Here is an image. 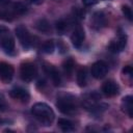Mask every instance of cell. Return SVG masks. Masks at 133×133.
<instances>
[{
  "label": "cell",
  "instance_id": "12",
  "mask_svg": "<svg viewBox=\"0 0 133 133\" xmlns=\"http://www.w3.org/2000/svg\"><path fill=\"white\" fill-rule=\"evenodd\" d=\"M102 91L107 97H114L118 94V85L114 81L108 80L102 85Z\"/></svg>",
  "mask_w": 133,
  "mask_h": 133
},
{
  "label": "cell",
  "instance_id": "4",
  "mask_svg": "<svg viewBox=\"0 0 133 133\" xmlns=\"http://www.w3.org/2000/svg\"><path fill=\"white\" fill-rule=\"evenodd\" d=\"M20 75L23 81L25 82H30L34 79L36 76V68L33 63L31 62H25L22 63L20 68Z\"/></svg>",
  "mask_w": 133,
  "mask_h": 133
},
{
  "label": "cell",
  "instance_id": "21",
  "mask_svg": "<svg viewBox=\"0 0 133 133\" xmlns=\"http://www.w3.org/2000/svg\"><path fill=\"white\" fill-rule=\"evenodd\" d=\"M74 66H75V62H74V60H73L71 57H70V58H66V59L63 61V63H62L63 72H64V74L68 75V76H70V75L73 73Z\"/></svg>",
  "mask_w": 133,
  "mask_h": 133
},
{
  "label": "cell",
  "instance_id": "7",
  "mask_svg": "<svg viewBox=\"0 0 133 133\" xmlns=\"http://www.w3.org/2000/svg\"><path fill=\"white\" fill-rule=\"evenodd\" d=\"M127 45V35L126 34H119L116 39H113L110 42L108 49L113 53H118L125 49Z\"/></svg>",
  "mask_w": 133,
  "mask_h": 133
},
{
  "label": "cell",
  "instance_id": "26",
  "mask_svg": "<svg viewBox=\"0 0 133 133\" xmlns=\"http://www.w3.org/2000/svg\"><path fill=\"white\" fill-rule=\"evenodd\" d=\"M7 108V103L2 92H0V111H4Z\"/></svg>",
  "mask_w": 133,
  "mask_h": 133
},
{
  "label": "cell",
  "instance_id": "22",
  "mask_svg": "<svg viewBox=\"0 0 133 133\" xmlns=\"http://www.w3.org/2000/svg\"><path fill=\"white\" fill-rule=\"evenodd\" d=\"M12 10L15 11L16 16H21V15H24L26 11H27V6L23 3V2H16L12 4L11 6Z\"/></svg>",
  "mask_w": 133,
  "mask_h": 133
},
{
  "label": "cell",
  "instance_id": "13",
  "mask_svg": "<svg viewBox=\"0 0 133 133\" xmlns=\"http://www.w3.org/2000/svg\"><path fill=\"white\" fill-rule=\"evenodd\" d=\"M106 25V16L103 11H96L91 18V26L95 29H100Z\"/></svg>",
  "mask_w": 133,
  "mask_h": 133
},
{
  "label": "cell",
  "instance_id": "17",
  "mask_svg": "<svg viewBox=\"0 0 133 133\" xmlns=\"http://www.w3.org/2000/svg\"><path fill=\"white\" fill-rule=\"evenodd\" d=\"M58 127L63 131V132H70L74 130V125L71 121L66 119V118H59L57 122Z\"/></svg>",
  "mask_w": 133,
  "mask_h": 133
},
{
  "label": "cell",
  "instance_id": "25",
  "mask_svg": "<svg viewBox=\"0 0 133 133\" xmlns=\"http://www.w3.org/2000/svg\"><path fill=\"white\" fill-rule=\"evenodd\" d=\"M8 34H10V32H9L8 28H7V27H5V26L0 25V46H1L2 42L4 41V38H5Z\"/></svg>",
  "mask_w": 133,
  "mask_h": 133
},
{
  "label": "cell",
  "instance_id": "2",
  "mask_svg": "<svg viewBox=\"0 0 133 133\" xmlns=\"http://www.w3.org/2000/svg\"><path fill=\"white\" fill-rule=\"evenodd\" d=\"M56 106L60 112L66 115H73L77 112V100L70 94H62L57 97Z\"/></svg>",
  "mask_w": 133,
  "mask_h": 133
},
{
  "label": "cell",
  "instance_id": "20",
  "mask_svg": "<svg viewBox=\"0 0 133 133\" xmlns=\"http://www.w3.org/2000/svg\"><path fill=\"white\" fill-rule=\"evenodd\" d=\"M87 81V75H86V70L84 68H81L77 72V83L80 87H83L86 85Z\"/></svg>",
  "mask_w": 133,
  "mask_h": 133
},
{
  "label": "cell",
  "instance_id": "1",
  "mask_svg": "<svg viewBox=\"0 0 133 133\" xmlns=\"http://www.w3.org/2000/svg\"><path fill=\"white\" fill-rule=\"evenodd\" d=\"M31 112L33 116L44 126H51L54 121V111L46 103H35L31 108Z\"/></svg>",
  "mask_w": 133,
  "mask_h": 133
},
{
  "label": "cell",
  "instance_id": "18",
  "mask_svg": "<svg viewBox=\"0 0 133 133\" xmlns=\"http://www.w3.org/2000/svg\"><path fill=\"white\" fill-rule=\"evenodd\" d=\"M55 28H56V31L59 33V34H63L65 33L69 28H70V23L64 20V19H61V20H58L55 24Z\"/></svg>",
  "mask_w": 133,
  "mask_h": 133
},
{
  "label": "cell",
  "instance_id": "11",
  "mask_svg": "<svg viewBox=\"0 0 133 133\" xmlns=\"http://www.w3.org/2000/svg\"><path fill=\"white\" fill-rule=\"evenodd\" d=\"M44 70L46 72V74L51 78L53 84L55 86H58L61 82V78H60V75H59V72L50 63H45L44 65Z\"/></svg>",
  "mask_w": 133,
  "mask_h": 133
},
{
  "label": "cell",
  "instance_id": "9",
  "mask_svg": "<svg viewBox=\"0 0 133 133\" xmlns=\"http://www.w3.org/2000/svg\"><path fill=\"white\" fill-rule=\"evenodd\" d=\"M9 96L15 99V100H19L23 103H27L30 99V95L29 92L23 88V87H15L9 91Z\"/></svg>",
  "mask_w": 133,
  "mask_h": 133
},
{
  "label": "cell",
  "instance_id": "15",
  "mask_svg": "<svg viewBox=\"0 0 133 133\" xmlns=\"http://www.w3.org/2000/svg\"><path fill=\"white\" fill-rule=\"evenodd\" d=\"M1 47L4 50L5 53H7V54H14V51H15V39H14V37H12L11 34H8L4 38V41L1 44Z\"/></svg>",
  "mask_w": 133,
  "mask_h": 133
},
{
  "label": "cell",
  "instance_id": "19",
  "mask_svg": "<svg viewBox=\"0 0 133 133\" xmlns=\"http://www.w3.org/2000/svg\"><path fill=\"white\" fill-rule=\"evenodd\" d=\"M16 14L12 10V8H2L0 10V19L4 21H12L16 18Z\"/></svg>",
  "mask_w": 133,
  "mask_h": 133
},
{
  "label": "cell",
  "instance_id": "29",
  "mask_svg": "<svg viewBox=\"0 0 133 133\" xmlns=\"http://www.w3.org/2000/svg\"><path fill=\"white\" fill-rule=\"evenodd\" d=\"M9 3V0H0V6H5Z\"/></svg>",
  "mask_w": 133,
  "mask_h": 133
},
{
  "label": "cell",
  "instance_id": "23",
  "mask_svg": "<svg viewBox=\"0 0 133 133\" xmlns=\"http://www.w3.org/2000/svg\"><path fill=\"white\" fill-rule=\"evenodd\" d=\"M42 49H43V52H45V53H47V54H51V53H53V51H54V49H55V44H54V42L51 41V39L46 41V42L43 44Z\"/></svg>",
  "mask_w": 133,
  "mask_h": 133
},
{
  "label": "cell",
  "instance_id": "10",
  "mask_svg": "<svg viewBox=\"0 0 133 133\" xmlns=\"http://www.w3.org/2000/svg\"><path fill=\"white\" fill-rule=\"evenodd\" d=\"M85 38V32L81 26H78L71 35V42L75 48H80Z\"/></svg>",
  "mask_w": 133,
  "mask_h": 133
},
{
  "label": "cell",
  "instance_id": "5",
  "mask_svg": "<svg viewBox=\"0 0 133 133\" xmlns=\"http://www.w3.org/2000/svg\"><path fill=\"white\" fill-rule=\"evenodd\" d=\"M107 72H108V65L103 60L96 61L91 65V68H90L91 76L94 78H96V79H101V78L105 77V75L107 74Z\"/></svg>",
  "mask_w": 133,
  "mask_h": 133
},
{
  "label": "cell",
  "instance_id": "3",
  "mask_svg": "<svg viewBox=\"0 0 133 133\" xmlns=\"http://www.w3.org/2000/svg\"><path fill=\"white\" fill-rule=\"evenodd\" d=\"M15 31H16V35L18 36L21 45L25 49H29L30 47L33 46V37L30 35L29 31L24 25H19Z\"/></svg>",
  "mask_w": 133,
  "mask_h": 133
},
{
  "label": "cell",
  "instance_id": "8",
  "mask_svg": "<svg viewBox=\"0 0 133 133\" xmlns=\"http://www.w3.org/2000/svg\"><path fill=\"white\" fill-rule=\"evenodd\" d=\"M14 66L6 62H0V78L3 82L8 83L14 77Z\"/></svg>",
  "mask_w": 133,
  "mask_h": 133
},
{
  "label": "cell",
  "instance_id": "27",
  "mask_svg": "<svg viewBox=\"0 0 133 133\" xmlns=\"http://www.w3.org/2000/svg\"><path fill=\"white\" fill-rule=\"evenodd\" d=\"M123 74L129 78L132 77V74H133V70H132V66L131 65H126L124 69H123Z\"/></svg>",
  "mask_w": 133,
  "mask_h": 133
},
{
  "label": "cell",
  "instance_id": "6",
  "mask_svg": "<svg viewBox=\"0 0 133 133\" xmlns=\"http://www.w3.org/2000/svg\"><path fill=\"white\" fill-rule=\"evenodd\" d=\"M101 97L98 92L94 91V92H89V94H86L84 97H83V100H82V104L84 106L85 109L87 110H94L97 106H98V103L100 101Z\"/></svg>",
  "mask_w": 133,
  "mask_h": 133
},
{
  "label": "cell",
  "instance_id": "14",
  "mask_svg": "<svg viewBox=\"0 0 133 133\" xmlns=\"http://www.w3.org/2000/svg\"><path fill=\"white\" fill-rule=\"evenodd\" d=\"M122 110L126 112L129 117H133V98L132 96H126L122 101Z\"/></svg>",
  "mask_w": 133,
  "mask_h": 133
},
{
  "label": "cell",
  "instance_id": "28",
  "mask_svg": "<svg viewBox=\"0 0 133 133\" xmlns=\"http://www.w3.org/2000/svg\"><path fill=\"white\" fill-rule=\"evenodd\" d=\"M82 2L85 6H91V5L96 4L98 2V0H82Z\"/></svg>",
  "mask_w": 133,
  "mask_h": 133
},
{
  "label": "cell",
  "instance_id": "16",
  "mask_svg": "<svg viewBox=\"0 0 133 133\" xmlns=\"http://www.w3.org/2000/svg\"><path fill=\"white\" fill-rule=\"evenodd\" d=\"M35 28L43 33H48L50 31V24L46 19H38L35 23Z\"/></svg>",
  "mask_w": 133,
  "mask_h": 133
},
{
  "label": "cell",
  "instance_id": "24",
  "mask_svg": "<svg viewBox=\"0 0 133 133\" xmlns=\"http://www.w3.org/2000/svg\"><path fill=\"white\" fill-rule=\"evenodd\" d=\"M122 11H123L124 16H125L129 21H132L133 14H132V9L130 8V6H128V5H123V6H122Z\"/></svg>",
  "mask_w": 133,
  "mask_h": 133
},
{
  "label": "cell",
  "instance_id": "30",
  "mask_svg": "<svg viewBox=\"0 0 133 133\" xmlns=\"http://www.w3.org/2000/svg\"><path fill=\"white\" fill-rule=\"evenodd\" d=\"M31 3H33V4H39V3H42V0H29Z\"/></svg>",
  "mask_w": 133,
  "mask_h": 133
}]
</instances>
